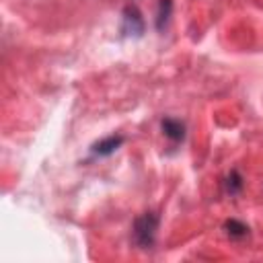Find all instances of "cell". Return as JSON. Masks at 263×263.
<instances>
[{
	"instance_id": "obj_1",
	"label": "cell",
	"mask_w": 263,
	"mask_h": 263,
	"mask_svg": "<svg viewBox=\"0 0 263 263\" xmlns=\"http://www.w3.org/2000/svg\"><path fill=\"white\" fill-rule=\"evenodd\" d=\"M158 224H160V216L156 212H144L134 220L132 234H134V242L138 245V249L148 251L154 247Z\"/></svg>"
},
{
	"instance_id": "obj_2",
	"label": "cell",
	"mask_w": 263,
	"mask_h": 263,
	"mask_svg": "<svg viewBox=\"0 0 263 263\" xmlns=\"http://www.w3.org/2000/svg\"><path fill=\"white\" fill-rule=\"evenodd\" d=\"M144 16L136 4H127L121 10V35L125 37H142L144 35Z\"/></svg>"
},
{
	"instance_id": "obj_3",
	"label": "cell",
	"mask_w": 263,
	"mask_h": 263,
	"mask_svg": "<svg viewBox=\"0 0 263 263\" xmlns=\"http://www.w3.org/2000/svg\"><path fill=\"white\" fill-rule=\"evenodd\" d=\"M123 142H125V138H123L121 134H111V136L99 140L97 144H92V146H90V154H92L95 158H107V156L115 154V152L121 148Z\"/></svg>"
},
{
	"instance_id": "obj_4",
	"label": "cell",
	"mask_w": 263,
	"mask_h": 263,
	"mask_svg": "<svg viewBox=\"0 0 263 263\" xmlns=\"http://www.w3.org/2000/svg\"><path fill=\"white\" fill-rule=\"evenodd\" d=\"M160 129H162V134H164V138L171 140L173 144H181V142L185 140V136H187L185 123H183L181 119H177V117H164V119L160 121Z\"/></svg>"
},
{
	"instance_id": "obj_5",
	"label": "cell",
	"mask_w": 263,
	"mask_h": 263,
	"mask_svg": "<svg viewBox=\"0 0 263 263\" xmlns=\"http://www.w3.org/2000/svg\"><path fill=\"white\" fill-rule=\"evenodd\" d=\"M173 14V0H158L156 4V16H154V27L158 33H162L171 21Z\"/></svg>"
},
{
	"instance_id": "obj_6",
	"label": "cell",
	"mask_w": 263,
	"mask_h": 263,
	"mask_svg": "<svg viewBox=\"0 0 263 263\" xmlns=\"http://www.w3.org/2000/svg\"><path fill=\"white\" fill-rule=\"evenodd\" d=\"M224 230H226V234H228L230 238H234V240H240V238H245V236L249 234V226L242 224L240 220H234V218H230V220L224 222Z\"/></svg>"
},
{
	"instance_id": "obj_7",
	"label": "cell",
	"mask_w": 263,
	"mask_h": 263,
	"mask_svg": "<svg viewBox=\"0 0 263 263\" xmlns=\"http://www.w3.org/2000/svg\"><path fill=\"white\" fill-rule=\"evenodd\" d=\"M224 187H226V193H230V195H238L240 191H242V187H245V179H242V175L234 168V171H230V175L226 177V181H224Z\"/></svg>"
}]
</instances>
